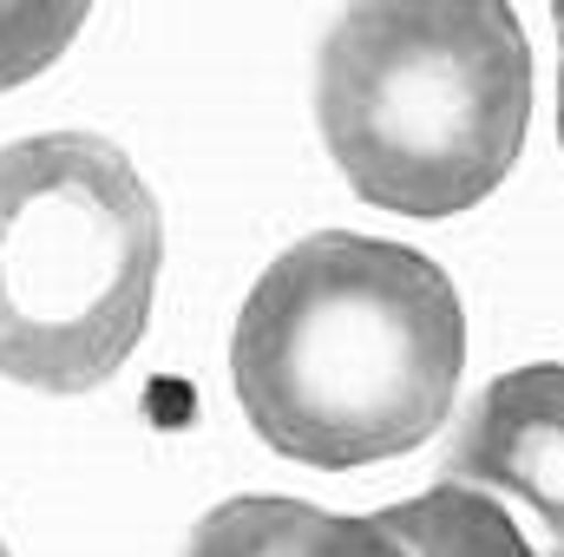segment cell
Segmentation results:
<instances>
[{
	"label": "cell",
	"mask_w": 564,
	"mask_h": 557,
	"mask_svg": "<svg viewBox=\"0 0 564 557\" xmlns=\"http://www.w3.org/2000/svg\"><path fill=\"white\" fill-rule=\"evenodd\" d=\"M466 368L453 276L381 237L315 230L257 276L230 381L257 439L322 472L401 459L446 426Z\"/></svg>",
	"instance_id": "cell-1"
},
{
	"label": "cell",
	"mask_w": 564,
	"mask_h": 557,
	"mask_svg": "<svg viewBox=\"0 0 564 557\" xmlns=\"http://www.w3.org/2000/svg\"><path fill=\"white\" fill-rule=\"evenodd\" d=\"M532 86L512 0H348L315 59V125L361 204L433 223L506 184Z\"/></svg>",
	"instance_id": "cell-2"
},
{
	"label": "cell",
	"mask_w": 564,
	"mask_h": 557,
	"mask_svg": "<svg viewBox=\"0 0 564 557\" xmlns=\"http://www.w3.org/2000/svg\"><path fill=\"white\" fill-rule=\"evenodd\" d=\"M164 217L139 164L99 132L0 151V374L93 394L144 341Z\"/></svg>",
	"instance_id": "cell-3"
},
{
	"label": "cell",
	"mask_w": 564,
	"mask_h": 557,
	"mask_svg": "<svg viewBox=\"0 0 564 557\" xmlns=\"http://www.w3.org/2000/svg\"><path fill=\"white\" fill-rule=\"evenodd\" d=\"M446 479L519 505L532 557H564V361L499 374L459 419Z\"/></svg>",
	"instance_id": "cell-4"
},
{
	"label": "cell",
	"mask_w": 564,
	"mask_h": 557,
	"mask_svg": "<svg viewBox=\"0 0 564 557\" xmlns=\"http://www.w3.org/2000/svg\"><path fill=\"white\" fill-rule=\"evenodd\" d=\"M184 557H414L408 538L375 512V518H348V512H322L308 499H224L217 512H204L184 538Z\"/></svg>",
	"instance_id": "cell-5"
},
{
	"label": "cell",
	"mask_w": 564,
	"mask_h": 557,
	"mask_svg": "<svg viewBox=\"0 0 564 557\" xmlns=\"http://www.w3.org/2000/svg\"><path fill=\"white\" fill-rule=\"evenodd\" d=\"M381 518L408 538L414 557H532V538L519 532V518L466 479L426 485L421 499H401Z\"/></svg>",
	"instance_id": "cell-6"
},
{
	"label": "cell",
	"mask_w": 564,
	"mask_h": 557,
	"mask_svg": "<svg viewBox=\"0 0 564 557\" xmlns=\"http://www.w3.org/2000/svg\"><path fill=\"white\" fill-rule=\"evenodd\" d=\"M93 0H0V92L40 79L86 26Z\"/></svg>",
	"instance_id": "cell-7"
},
{
	"label": "cell",
	"mask_w": 564,
	"mask_h": 557,
	"mask_svg": "<svg viewBox=\"0 0 564 557\" xmlns=\"http://www.w3.org/2000/svg\"><path fill=\"white\" fill-rule=\"evenodd\" d=\"M552 26H558V144H564V0H552Z\"/></svg>",
	"instance_id": "cell-8"
},
{
	"label": "cell",
	"mask_w": 564,
	"mask_h": 557,
	"mask_svg": "<svg viewBox=\"0 0 564 557\" xmlns=\"http://www.w3.org/2000/svg\"><path fill=\"white\" fill-rule=\"evenodd\" d=\"M0 557H13V551H7V538H0Z\"/></svg>",
	"instance_id": "cell-9"
}]
</instances>
